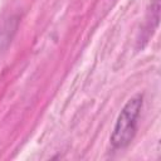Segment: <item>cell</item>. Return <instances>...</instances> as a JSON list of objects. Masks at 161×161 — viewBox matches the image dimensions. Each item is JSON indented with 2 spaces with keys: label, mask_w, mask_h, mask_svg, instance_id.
<instances>
[{
  "label": "cell",
  "mask_w": 161,
  "mask_h": 161,
  "mask_svg": "<svg viewBox=\"0 0 161 161\" xmlns=\"http://www.w3.org/2000/svg\"><path fill=\"white\" fill-rule=\"evenodd\" d=\"M142 99V94H136L128 99L119 112L111 135V143L114 148H123L133 140L137 130V119L143 103Z\"/></svg>",
  "instance_id": "obj_1"
}]
</instances>
